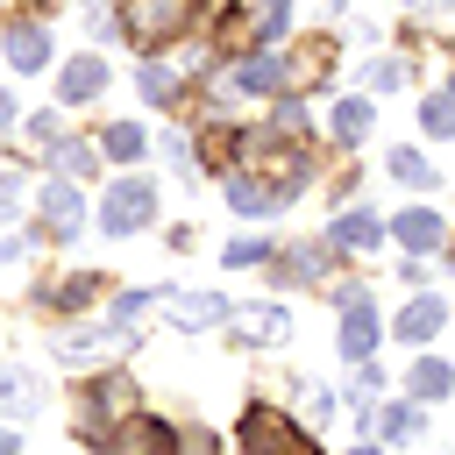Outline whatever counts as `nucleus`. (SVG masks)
I'll list each match as a JSON object with an SVG mask.
<instances>
[{"instance_id": "1", "label": "nucleus", "mask_w": 455, "mask_h": 455, "mask_svg": "<svg viewBox=\"0 0 455 455\" xmlns=\"http://www.w3.org/2000/svg\"><path fill=\"white\" fill-rule=\"evenodd\" d=\"M235 448H242V455H313V441H306V434H299V427H291L277 405H263V398L242 412Z\"/></svg>"}, {"instance_id": "2", "label": "nucleus", "mask_w": 455, "mask_h": 455, "mask_svg": "<svg viewBox=\"0 0 455 455\" xmlns=\"http://www.w3.org/2000/svg\"><path fill=\"white\" fill-rule=\"evenodd\" d=\"M107 455H178V427L149 412H121L107 434Z\"/></svg>"}, {"instance_id": "3", "label": "nucleus", "mask_w": 455, "mask_h": 455, "mask_svg": "<svg viewBox=\"0 0 455 455\" xmlns=\"http://www.w3.org/2000/svg\"><path fill=\"white\" fill-rule=\"evenodd\" d=\"M149 213H156V185H149V178H121V185L107 192V206H100L107 235H135V228H149Z\"/></svg>"}, {"instance_id": "4", "label": "nucleus", "mask_w": 455, "mask_h": 455, "mask_svg": "<svg viewBox=\"0 0 455 455\" xmlns=\"http://www.w3.org/2000/svg\"><path fill=\"white\" fill-rule=\"evenodd\" d=\"M128 398H135V384H128V377H92V384H85V405H78V427H85V434H100L107 419H121V412H128Z\"/></svg>"}, {"instance_id": "5", "label": "nucleus", "mask_w": 455, "mask_h": 455, "mask_svg": "<svg viewBox=\"0 0 455 455\" xmlns=\"http://www.w3.org/2000/svg\"><path fill=\"white\" fill-rule=\"evenodd\" d=\"M50 348H57V363H92V355H114V348H121V334L107 341L100 327H64Z\"/></svg>"}, {"instance_id": "6", "label": "nucleus", "mask_w": 455, "mask_h": 455, "mask_svg": "<svg viewBox=\"0 0 455 455\" xmlns=\"http://www.w3.org/2000/svg\"><path fill=\"white\" fill-rule=\"evenodd\" d=\"M291 320H284V306H249V313H228V334H242V341H277Z\"/></svg>"}, {"instance_id": "7", "label": "nucleus", "mask_w": 455, "mask_h": 455, "mask_svg": "<svg viewBox=\"0 0 455 455\" xmlns=\"http://www.w3.org/2000/svg\"><path fill=\"white\" fill-rule=\"evenodd\" d=\"M100 85H107V64H100V57H78V64L57 78V100H71V107H78V100H92Z\"/></svg>"}, {"instance_id": "8", "label": "nucleus", "mask_w": 455, "mask_h": 455, "mask_svg": "<svg viewBox=\"0 0 455 455\" xmlns=\"http://www.w3.org/2000/svg\"><path fill=\"white\" fill-rule=\"evenodd\" d=\"M405 391H412L419 405H434V398H448V391H455V370L427 355V363H412V377H405Z\"/></svg>"}, {"instance_id": "9", "label": "nucleus", "mask_w": 455, "mask_h": 455, "mask_svg": "<svg viewBox=\"0 0 455 455\" xmlns=\"http://www.w3.org/2000/svg\"><path fill=\"white\" fill-rule=\"evenodd\" d=\"M7 57H14V71H36V64L50 57V36H43L36 21H21V28H7Z\"/></svg>"}, {"instance_id": "10", "label": "nucleus", "mask_w": 455, "mask_h": 455, "mask_svg": "<svg viewBox=\"0 0 455 455\" xmlns=\"http://www.w3.org/2000/svg\"><path fill=\"white\" fill-rule=\"evenodd\" d=\"M43 220H50V235H78V185H50L43 192Z\"/></svg>"}, {"instance_id": "11", "label": "nucleus", "mask_w": 455, "mask_h": 455, "mask_svg": "<svg viewBox=\"0 0 455 455\" xmlns=\"http://www.w3.org/2000/svg\"><path fill=\"white\" fill-rule=\"evenodd\" d=\"M370 348H377V320H370V306H348V313H341V355L363 363Z\"/></svg>"}, {"instance_id": "12", "label": "nucleus", "mask_w": 455, "mask_h": 455, "mask_svg": "<svg viewBox=\"0 0 455 455\" xmlns=\"http://www.w3.org/2000/svg\"><path fill=\"white\" fill-rule=\"evenodd\" d=\"M171 320H178V327H213V320H228V299L192 291V299H178V306H171Z\"/></svg>"}, {"instance_id": "13", "label": "nucleus", "mask_w": 455, "mask_h": 455, "mask_svg": "<svg viewBox=\"0 0 455 455\" xmlns=\"http://www.w3.org/2000/svg\"><path fill=\"white\" fill-rule=\"evenodd\" d=\"M0 405H7V419H36L43 398H36V384H28L21 370H7V377H0Z\"/></svg>"}, {"instance_id": "14", "label": "nucleus", "mask_w": 455, "mask_h": 455, "mask_svg": "<svg viewBox=\"0 0 455 455\" xmlns=\"http://www.w3.org/2000/svg\"><path fill=\"white\" fill-rule=\"evenodd\" d=\"M398 242H405V249H434V242H441V220H434L427 206H412V213H398Z\"/></svg>"}, {"instance_id": "15", "label": "nucleus", "mask_w": 455, "mask_h": 455, "mask_svg": "<svg viewBox=\"0 0 455 455\" xmlns=\"http://www.w3.org/2000/svg\"><path fill=\"white\" fill-rule=\"evenodd\" d=\"M92 291H100V277H64V284H50V291H43V306L78 313V306H92Z\"/></svg>"}, {"instance_id": "16", "label": "nucleus", "mask_w": 455, "mask_h": 455, "mask_svg": "<svg viewBox=\"0 0 455 455\" xmlns=\"http://www.w3.org/2000/svg\"><path fill=\"white\" fill-rule=\"evenodd\" d=\"M441 313H448L441 299H419V306H405V313H398V334H405V341H427V334L441 327Z\"/></svg>"}, {"instance_id": "17", "label": "nucleus", "mask_w": 455, "mask_h": 455, "mask_svg": "<svg viewBox=\"0 0 455 455\" xmlns=\"http://www.w3.org/2000/svg\"><path fill=\"white\" fill-rule=\"evenodd\" d=\"M228 206H242V213H270V206H277V192H270V185H256V178H228Z\"/></svg>"}, {"instance_id": "18", "label": "nucleus", "mask_w": 455, "mask_h": 455, "mask_svg": "<svg viewBox=\"0 0 455 455\" xmlns=\"http://www.w3.org/2000/svg\"><path fill=\"white\" fill-rule=\"evenodd\" d=\"M384 228H377V213H341L334 220V242H348V249H370Z\"/></svg>"}, {"instance_id": "19", "label": "nucleus", "mask_w": 455, "mask_h": 455, "mask_svg": "<svg viewBox=\"0 0 455 455\" xmlns=\"http://www.w3.org/2000/svg\"><path fill=\"white\" fill-rule=\"evenodd\" d=\"M377 427H384L391 441H412V434H419V405H384V412H377Z\"/></svg>"}, {"instance_id": "20", "label": "nucleus", "mask_w": 455, "mask_h": 455, "mask_svg": "<svg viewBox=\"0 0 455 455\" xmlns=\"http://www.w3.org/2000/svg\"><path fill=\"white\" fill-rule=\"evenodd\" d=\"M235 85H249V92H270V85H277V57H249V64L235 71Z\"/></svg>"}, {"instance_id": "21", "label": "nucleus", "mask_w": 455, "mask_h": 455, "mask_svg": "<svg viewBox=\"0 0 455 455\" xmlns=\"http://www.w3.org/2000/svg\"><path fill=\"white\" fill-rule=\"evenodd\" d=\"M363 128H370V107H363V100H341V107H334V135H341V142H355Z\"/></svg>"}, {"instance_id": "22", "label": "nucleus", "mask_w": 455, "mask_h": 455, "mask_svg": "<svg viewBox=\"0 0 455 455\" xmlns=\"http://www.w3.org/2000/svg\"><path fill=\"white\" fill-rule=\"evenodd\" d=\"M320 270H327V249H291L277 263V277H320Z\"/></svg>"}, {"instance_id": "23", "label": "nucleus", "mask_w": 455, "mask_h": 455, "mask_svg": "<svg viewBox=\"0 0 455 455\" xmlns=\"http://www.w3.org/2000/svg\"><path fill=\"white\" fill-rule=\"evenodd\" d=\"M391 171H398L405 185H434V171H427V156H419V149H391Z\"/></svg>"}, {"instance_id": "24", "label": "nucleus", "mask_w": 455, "mask_h": 455, "mask_svg": "<svg viewBox=\"0 0 455 455\" xmlns=\"http://www.w3.org/2000/svg\"><path fill=\"white\" fill-rule=\"evenodd\" d=\"M171 92H178V78H171L164 64H142V100H156V107H164Z\"/></svg>"}, {"instance_id": "25", "label": "nucleus", "mask_w": 455, "mask_h": 455, "mask_svg": "<svg viewBox=\"0 0 455 455\" xmlns=\"http://www.w3.org/2000/svg\"><path fill=\"white\" fill-rule=\"evenodd\" d=\"M427 128L434 135H455V92H434L427 100Z\"/></svg>"}, {"instance_id": "26", "label": "nucleus", "mask_w": 455, "mask_h": 455, "mask_svg": "<svg viewBox=\"0 0 455 455\" xmlns=\"http://www.w3.org/2000/svg\"><path fill=\"white\" fill-rule=\"evenodd\" d=\"M57 164H64V178H92V149H85V142H64Z\"/></svg>"}, {"instance_id": "27", "label": "nucleus", "mask_w": 455, "mask_h": 455, "mask_svg": "<svg viewBox=\"0 0 455 455\" xmlns=\"http://www.w3.org/2000/svg\"><path fill=\"white\" fill-rule=\"evenodd\" d=\"M135 149H142L135 128H107V156H135Z\"/></svg>"}, {"instance_id": "28", "label": "nucleus", "mask_w": 455, "mask_h": 455, "mask_svg": "<svg viewBox=\"0 0 455 455\" xmlns=\"http://www.w3.org/2000/svg\"><path fill=\"white\" fill-rule=\"evenodd\" d=\"M270 242H228V263H263Z\"/></svg>"}, {"instance_id": "29", "label": "nucleus", "mask_w": 455, "mask_h": 455, "mask_svg": "<svg viewBox=\"0 0 455 455\" xmlns=\"http://www.w3.org/2000/svg\"><path fill=\"white\" fill-rule=\"evenodd\" d=\"M142 306H149V291H121V299H114V320H135Z\"/></svg>"}, {"instance_id": "30", "label": "nucleus", "mask_w": 455, "mask_h": 455, "mask_svg": "<svg viewBox=\"0 0 455 455\" xmlns=\"http://www.w3.org/2000/svg\"><path fill=\"white\" fill-rule=\"evenodd\" d=\"M306 412H313V419H327V412H334V391H320V384H313V391H306Z\"/></svg>"}, {"instance_id": "31", "label": "nucleus", "mask_w": 455, "mask_h": 455, "mask_svg": "<svg viewBox=\"0 0 455 455\" xmlns=\"http://www.w3.org/2000/svg\"><path fill=\"white\" fill-rule=\"evenodd\" d=\"M14 448H21V441H14V427H0V455H14Z\"/></svg>"}, {"instance_id": "32", "label": "nucleus", "mask_w": 455, "mask_h": 455, "mask_svg": "<svg viewBox=\"0 0 455 455\" xmlns=\"http://www.w3.org/2000/svg\"><path fill=\"white\" fill-rule=\"evenodd\" d=\"M7 121H14V100H7V92H0V128H7Z\"/></svg>"}, {"instance_id": "33", "label": "nucleus", "mask_w": 455, "mask_h": 455, "mask_svg": "<svg viewBox=\"0 0 455 455\" xmlns=\"http://www.w3.org/2000/svg\"><path fill=\"white\" fill-rule=\"evenodd\" d=\"M348 455H377V448H348Z\"/></svg>"}]
</instances>
